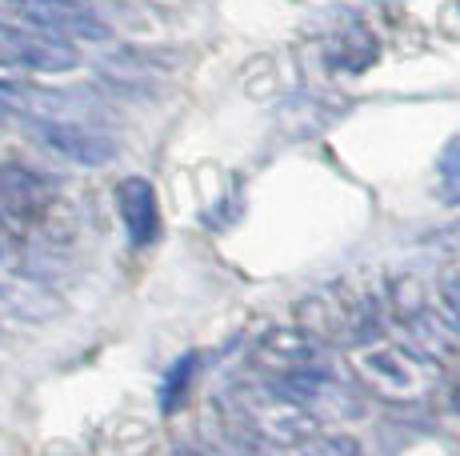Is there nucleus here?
Masks as SVG:
<instances>
[{"label": "nucleus", "mask_w": 460, "mask_h": 456, "mask_svg": "<svg viewBox=\"0 0 460 456\" xmlns=\"http://www.w3.org/2000/svg\"><path fill=\"white\" fill-rule=\"evenodd\" d=\"M32 136H37L44 148H52L57 156H65V161H73V164H84V169H101V164H109L112 156H117V140L96 133V128L76 125V120H52V117L37 120Z\"/></svg>", "instance_id": "nucleus-3"}, {"label": "nucleus", "mask_w": 460, "mask_h": 456, "mask_svg": "<svg viewBox=\"0 0 460 456\" xmlns=\"http://www.w3.org/2000/svg\"><path fill=\"white\" fill-rule=\"evenodd\" d=\"M437 296H440V312H445V320L453 324V332L460 337V273H448L445 280H440Z\"/></svg>", "instance_id": "nucleus-9"}, {"label": "nucleus", "mask_w": 460, "mask_h": 456, "mask_svg": "<svg viewBox=\"0 0 460 456\" xmlns=\"http://www.w3.org/2000/svg\"><path fill=\"white\" fill-rule=\"evenodd\" d=\"M16 16L29 29H40L49 37H76V40H104L109 24L84 4V0H8Z\"/></svg>", "instance_id": "nucleus-2"}, {"label": "nucleus", "mask_w": 460, "mask_h": 456, "mask_svg": "<svg viewBox=\"0 0 460 456\" xmlns=\"http://www.w3.org/2000/svg\"><path fill=\"white\" fill-rule=\"evenodd\" d=\"M0 60L16 68H29V73H73L81 65V57L73 52V45L60 37H49L40 29L29 24H0Z\"/></svg>", "instance_id": "nucleus-1"}, {"label": "nucleus", "mask_w": 460, "mask_h": 456, "mask_svg": "<svg viewBox=\"0 0 460 456\" xmlns=\"http://www.w3.org/2000/svg\"><path fill=\"white\" fill-rule=\"evenodd\" d=\"M117 213L125 224V236L132 249H148L161 236V200H156L153 180L125 177L117 184Z\"/></svg>", "instance_id": "nucleus-4"}, {"label": "nucleus", "mask_w": 460, "mask_h": 456, "mask_svg": "<svg viewBox=\"0 0 460 456\" xmlns=\"http://www.w3.org/2000/svg\"><path fill=\"white\" fill-rule=\"evenodd\" d=\"M453 189H448V205H460V180H448Z\"/></svg>", "instance_id": "nucleus-11"}, {"label": "nucleus", "mask_w": 460, "mask_h": 456, "mask_svg": "<svg viewBox=\"0 0 460 456\" xmlns=\"http://www.w3.org/2000/svg\"><path fill=\"white\" fill-rule=\"evenodd\" d=\"M261 361H269L277 373H288V368H308V364H321V348H316L313 337L305 332H272L269 340H261Z\"/></svg>", "instance_id": "nucleus-5"}, {"label": "nucleus", "mask_w": 460, "mask_h": 456, "mask_svg": "<svg viewBox=\"0 0 460 456\" xmlns=\"http://www.w3.org/2000/svg\"><path fill=\"white\" fill-rule=\"evenodd\" d=\"M300 456H360V444L344 433H329V436L308 441L305 449H300Z\"/></svg>", "instance_id": "nucleus-8"}, {"label": "nucleus", "mask_w": 460, "mask_h": 456, "mask_svg": "<svg viewBox=\"0 0 460 456\" xmlns=\"http://www.w3.org/2000/svg\"><path fill=\"white\" fill-rule=\"evenodd\" d=\"M437 169H440V177H445V180H460V136L445 148V153H440Z\"/></svg>", "instance_id": "nucleus-10"}, {"label": "nucleus", "mask_w": 460, "mask_h": 456, "mask_svg": "<svg viewBox=\"0 0 460 456\" xmlns=\"http://www.w3.org/2000/svg\"><path fill=\"white\" fill-rule=\"evenodd\" d=\"M329 384H332V376L324 373L321 364H308V368H288V373H280L277 381H272V392H280V397L293 400V405H316Z\"/></svg>", "instance_id": "nucleus-6"}, {"label": "nucleus", "mask_w": 460, "mask_h": 456, "mask_svg": "<svg viewBox=\"0 0 460 456\" xmlns=\"http://www.w3.org/2000/svg\"><path fill=\"white\" fill-rule=\"evenodd\" d=\"M197 368H200V353H184L181 361L168 364V373L161 381V412H176V408H181V400H184V392H189Z\"/></svg>", "instance_id": "nucleus-7"}]
</instances>
